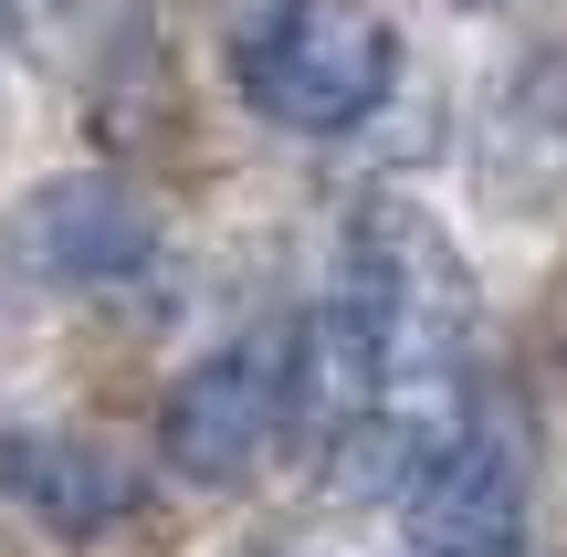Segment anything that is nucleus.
<instances>
[{
  "label": "nucleus",
  "mask_w": 567,
  "mask_h": 557,
  "mask_svg": "<svg viewBox=\"0 0 567 557\" xmlns=\"http://www.w3.org/2000/svg\"><path fill=\"white\" fill-rule=\"evenodd\" d=\"M473 327V274L421 210L368 200L347 221V264H337V306L316 316L326 369H337V400L368 411L389 390H421L452 358V337Z\"/></svg>",
  "instance_id": "nucleus-1"
},
{
  "label": "nucleus",
  "mask_w": 567,
  "mask_h": 557,
  "mask_svg": "<svg viewBox=\"0 0 567 557\" xmlns=\"http://www.w3.org/2000/svg\"><path fill=\"white\" fill-rule=\"evenodd\" d=\"M400 74V32H389L368 0H274L243 21L231 42V84L243 105L284 137H347L389 105Z\"/></svg>",
  "instance_id": "nucleus-2"
},
{
  "label": "nucleus",
  "mask_w": 567,
  "mask_h": 557,
  "mask_svg": "<svg viewBox=\"0 0 567 557\" xmlns=\"http://www.w3.org/2000/svg\"><path fill=\"white\" fill-rule=\"evenodd\" d=\"M11 252H21V274H42V285L95 295V285H126V274L158 252V221H147V200L126 179H105V168H63V179L21 189Z\"/></svg>",
  "instance_id": "nucleus-3"
},
{
  "label": "nucleus",
  "mask_w": 567,
  "mask_h": 557,
  "mask_svg": "<svg viewBox=\"0 0 567 557\" xmlns=\"http://www.w3.org/2000/svg\"><path fill=\"white\" fill-rule=\"evenodd\" d=\"M274 432H284V337L274 348L200 358V369L168 390V411H158V453H168V474H189V484H231Z\"/></svg>",
  "instance_id": "nucleus-4"
},
{
  "label": "nucleus",
  "mask_w": 567,
  "mask_h": 557,
  "mask_svg": "<svg viewBox=\"0 0 567 557\" xmlns=\"http://www.w3.org/2000/svg\"><path fill=\"white\" fill-rule=\"evenodd\" d=\"M421 557H526V474L494 432H452L431 474L400 495Z\"/></svg>",
  "instance_id": "nucleus-5"
},
{
  "label": "nucleus",
  "mask_w": 567,
  "mask_h": 557,
  "mask_svg": "<svg viewBox=\"0 0 567 557\" xmlns=\"http://www.w3.org/2000/svg\"><path fill=\"white\" fill-rule=\"evenodd\" d=\"M0 505H21L53 537H105L137 516V474L105 442L53 432V421H0Z\"/></svg>",
  "instance_id": "nucleus-6"
},
{
  "label": "nucleus",
  "mask_w": 567,
  "mask_h": 557,
  "mask_svg": "<svg viewBox=\"0 0 567 557\" xmlns=\"http://www.w3.org/2000/svg\"><path fill=\"white\" fill-rule=\"evenodd\" d=\"M442 442L452 432H431L410 400H368V411H347L337 442H326V495H337V505H400L410 484L431 474Z\"/></svg>",
  "instance_id": "nucleus-7"
},
{
  "label": "nucleus",
  "mask_w": 567,
  "mask_h": 557,
  "mask_svg": "<svg viewBox=\"0 0 567 557\" xmlns=\"http://www.w3.org/2000/svg\"><path fill=\"white\" fill-rule=\"evenodd\" d=\"M452 11H505V0H452Z\"/></svg>",
  "instance_id": "nucleus-8"
}]
</instances>
